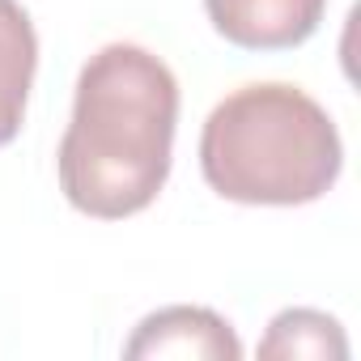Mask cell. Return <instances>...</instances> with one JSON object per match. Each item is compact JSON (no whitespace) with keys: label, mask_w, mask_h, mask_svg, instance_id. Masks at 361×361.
Wrapping results in <instances>:
<instances>
[{"label":"cell","mask_w":361,"mask_h":361,"mask_svg":"<svg viewBox=\"0 0 361 361\" xmlns=\"http://www.w3.org/2000/svg\"><path fill=\"white\" fill-rule=\"evenodd\" d=\"M178 81L161 56L106 43L77 77L73 119L60 140V192L98 221H123L157 200L170 174Z\"/></svg>","instance_id":"1"},{"label":"cell","mask_w":361,"mask_h":361,"mask_svg":"<svg viewBox=\"0 0 361 361\" xmlns=\"http://www.w3.org/2000/svg\"><path fill=\"white\" fill-rule=\"evenodd\" d=\"M259 357H268V361H298V357L344 361L348 357V340H344V327L331 314L293 306V310H281L268 323V336L259 340Z\"/></svg>","instance_id":"6"},{"label":"cell","mask_w":361,"mask_h":361,"mask_svg":"<svg viewBox=\"0 0 361 361\" xmlns=\"http://www.w3.org/2000/svg\"><path fill=\"white\" fill-rule=\"evenodd\" d=\"M35 68H39V39L30 13L18 0H0V145H9L22 132Z\"/></svg>","instance_id":"5"},{"label":"cell","mask_w":361,"mask_h":361,"mask_svg":"<svg viewBox=\"0 0 361 361\" xmlns=\"http://www.w3.org/2000/svg\"><path fill=\"white\" fill-rule=\"evenodd\" d=\"M344 166L331 115L298 85H243L213 106L200 132L204 183L234 204H310Z\"/></svg>","instance_id":"2"},{"label":"cell","mask_w":361,"mask_h":361,"mask_svg":"<svg viewBox=\"0 0 361 361\" xmlns=\"http://www.w3.org/2000/svg\"><path fill=\"white\" fill-rule=\"evenodd\" d=\"M132 361L145 357H192V361H238L243 344L234 327L209 306H166L140 319L132 340L123 344Z\"/></svg>","instance_id":"4"},{"label":"cell","mask_w":361,"mask_h":361,"mask_svg":"<svg viewBox=\"0 0 361 361\" xmlns=\"http://www.w3.org/2000/svg\"><path fill=\"white\" fill-rule=\"evenodd\" d=\"M204 13L243 51H289L319 30L327 0H204Z\"/></svg>","instance_id":"3"}]
</instances>
